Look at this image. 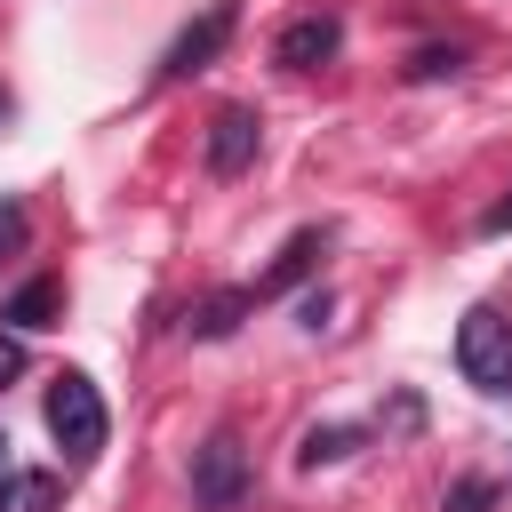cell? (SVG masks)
<instances>
[{"mask_svg": "<svg viewBox=\"0 0 512 512\" xmlns=\"http://www.w3.org/2000/svg\"><path fill=\"white\" fill-rule=\"evenodd\" d=\"M48 432H56V448H64L72 464H96V456H104L112 416H104V392H96L80 368H64V376L48 384Z\"/></svg>", "mask_w": 512, "mask_h": 512, "instance_id": "6da1fadb", "label": "cell"}, {"mask_svg": "<svg viewBox=\"0 0 512 512\" xmlns=\"http://www.w3.org/2000/svg\"><path fill=\"white\" fill-rule=\"evenodd\" d=\"M456 368L464 384H480L488 400H512V320L496 304H472L456 320Z\"/></svg>", "mask_w": 512, "mask_h": 512, "instance_id": "7a4b0ae2", "label": "cell"}, {"mask_svg": "<svg viewBox=\"0 0 512 512\" xmlns=\"http://www.w3.org/2000/svg\"><path fill=\"white\" fill-rule=\"evenodd\" d=\"M192 504L200 512H240L248 504V448H240V432H208L192 448Z\"/></svg>", "mask_w": 512, "mask_h": 512, "instance_id": "3957f363", "label": "cell"}, {"mask_svg": "<svg viewBox=\"0 0 512 512\" xmlns=\"http://www.w3.org/2000/svg\"><path fill=\"white\" fill-rule=\"evenodd\" d=\"M232 24H240V0H208L176 40H168V56H160V80H192V72H208L216 64V48L232 40Z\"/></svg>", "mask_w": 512, "mask_h": 512, "instance_id": "277c9868", "label": "cell"}, {"mask_svg": "<svg viewBox=\"0 0 512 512\" xmlns=\"http://www.w3.org/2000/svg\"><path fill=\"white\" fill-rule=\"evenodd\" d=\"M336 48H344V16H328V8L288 16V24L272 32V64H280V72H320V64H336Z\"/></svg>", "mask_w": 512, "mask_h": 512, "instance_id": "5b68a950", "label": "cell"}, {"mask_svg": "<svg viewBox=\"0 0 512 512\" xmlns=\"http://www.w3.org/2000/svg\"><path fill=\"white\" fill-rule=\"evenodd\" d=\"M256 152H264V120L248 104H224L208 120V176H240V168H256Z\"/></svg>", "mask_w": 512, "mask_h": 512, "instance_id": "8992f818", "label": "cell"}, {"mask_svg": "<svg viewBox=\"0 0 512 512\" xmlns=\"http://www.w3.org/2000/svg\"><path fill=\"white\" fill-rule=\"evenodd\" d=\"M56 312H64V288H56L48 272H40V280H24V288L0 304V320H8L16 336H32V328H56Z\"/></svg>", "mask_w": 512, "mask_h": 512, "instance_id": "52a82bcc", "label": "cell"}, {"mask_svg": "<svg viewBox=\"0 0 512 512\" xmlns=\"http://www.w3.org/2000/svg\"><path fill=\"white\" fill-rule=\"evenodd\" d=\"M320 248H328V232H312V224H304V232H296V240H288V248L272 256V272L256 280V296H288V288H296V280H304V272L320 264Z\"/></svg>", "mask_w": 512, "mask_h": 512, "instance_id": "ba28073f", "label": "cell"}, {"mask_svg": "<svg viewBox=\"0 0 512 512\" xmlns=\"http://www.w3.org/2000/svg\"><path fill=\"white\" fill-rule=\"evenodd\" d=\"M240 312H256V288H224V296L192 304V320H184V328H192L200 344H216V336H232V328H240Z\"/></svg>", "mask_w": 512, "mask_h": 512, "instance_id": "9c48e42d", "label": "cell"}, {"mask_svg": "<svg viewBox=\"0 0 512 512\" xmlns=\"http://www.w3.org/2000/svg\"><path fill=\"white\" fill-rule=\"evenodd\" d=\"M360 440H368L360 424H312V432L296 440V464H304V472H320V464H336V456H352Z\"/></svg>", "mask_w": 512, "mask_h": 512, "instance_id": "30bf717a", "label": "cell"}, {"mask_svg": "<svg viewBox=\"0 0 512 512\" xmlns=\"http://www.w3.org/2000/svg\"><path fill=\"white\" fill-rule=\"evenodd\" d=\"M56 496H64L56 472H8L0 480V512H56Z\"/></svg>", "mask_w": 512, "mask_h": 512, "instance_id": "8fae6325", "label": "cell"}, {"mask_svg": "<svg viewBox=\"0 0 512 512\" xmlns=\"http://www.w3.org/2000/svg\"><path fill=\"white\" fill-rule=\"evenodd\" d=\"M448 72H464V48H416L408 56V80H448Z\"/></svg>", "mask_w": 512, "mask_h": 512, "instance_id": "7c38bea8", "label": "cell"}, {"mask_svg": "<svg viewBox=\"0 0 512 512\" xmlns=\"http://www.w3.org/2000/svg\"><path fill=\"white\" fill-rule=\"evenodd\" d=\"M488 504H496V480H480V472L448 480V512H488Z\"/></svg>", "mask_w": 512, "mask_h": 512, "instance_id": "4fadbf2b", "label": "cell"}, {"mask_svg": "<svg viewBox=\"0 0 512 512\" xmlns=\"http://www.w3.org/2000/svg\"><path fill=\"white\" fill-rule=\"evenodd\" d=\"M24 232H32V224H24V200H0V256H16Z\"/></svg>", "mask_w": 512, "mask_h": 512, "instance_id": "5bb4252c", "label": "cell"}, {"mask_svg": "<svg viewBox=\"0 0 512 512\" xmlns=\"http://www.w3.org/2000/svg\"><path fill=\"white\" fill-rule=\"evenodd\" d=\"M16 376H24V336H16V328H0V392H8Z\"/></svg>", "mask_w": 512, "mask_h": 512, "instance_id": "9a60e30c", "label": "cell"}, {"mask_svg": "<svg viewBox=\"0 0 512 512\" xmlns=\"http://www.w3.org/2000/svg\"><path fill=\"white\" fill-rule=\"evenodd\" d=\"M480 232H488V240H504V232H512V192H504V200L480 216Z\"/></svg>", "mask_w": 512, "mask_h": 512, "instance_id": "2e32d148", "label": "cell"}, {"mask_svg": "<svg viewBox=\"0 0 512 512\" xmlns=\"http://www.w3.org/2000/svg\"><path fill=\"white\" fill-rule=\"evenodd\" d=\"M8 472H16V464H8V432H0V480H8Z\"/></svg>", "mask_w": 512, "mask_h": 512, "instance_id": "e0dca14e", "label": "cell"}, {"mask_svg": "<svg viewBox=\"0 0 512 512\" xmlns=\"http://www.w3.org/2000/svg\"><path fill=\"white\" fill-rule=\"evenodd\" d=\"M0 120H8V88H0Z\"/></svg>", "mask_w": 512, "mask_h": 512, "instance_id": "ac0fdd59", "label": "cell"}]
</instances>
